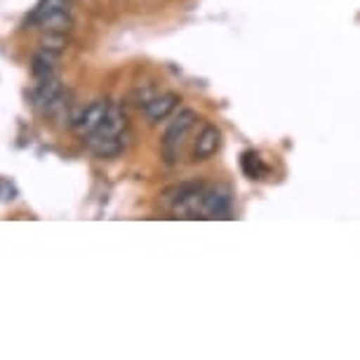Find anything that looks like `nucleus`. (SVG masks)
Instances as JSON below:
<instances>
[{"mask_svg":"<svg viewBox=\"0 0 360 360\" xmlns=\"http://www.w3.org/2000/svg\"><path fill=\"white\" fill-rule=\"evenodd\" d=\"M130 125H127V115L120 111L118 106L111 104V111L104 118L97 130L90 137H85V144L92 148V153H97L99 158H115L120 155L130 144Z\"/></svg>","mask_w":360,"mask_h":360,"instance_id":"f257e3e1","label":"nucleus"},{"mask_svg":"<svg viewBox=\"0 0 360 360\" xmlns=\"http://www.w3.org/2000/svg\"><path fill=\"white\" fill-rule=\"evenodd\" d=\"M198 123V113L193 108H184L179 111V115L169 123L165 137H162V158H165L167 165H174L176 158H179L181 144H184L186 134L193 130V125Z\"/></svg>","mask_w":360,"mask_h":360,"instance_id":"f03ea898","label":"nucleus"},{"mask_svg":"<svg viewBox=\"0 0 360 360\" xmlns=\"http://www.w3.org/2000/svg\"><path fill=\"white\" fill-rule=\"evenodd\" d=\"M231 188L226 184L202 186L198 195V210H195V219H217V217H229L231 212Z\"/></svg>","mask_w":360,"mask_h":360,"instance_id":"7ed1b4c3","label":"nucleus"},{"mask_svg":"<svg viewBox=\"0 0 360 360\" xmlns=\"http://www.w3.org/2000/svg\"><path fill=\"white\" fill-rule=\"evenodd\" d=\"M111 111V101L108 99H94L90 106H85L78 115H73L71 127L76 130L78 137H90L97 127L104 123V118Z\"/></svg>","mask_w":360,"mask_h":360,"instance_id":"20e7f679","label":"nucleus"},{"mask_svg":"<svg viewBox=\"0 0 360 360\" xmlns=\"http://www.w3.org/2000/svg\"><path fill=\"white\" fill-rule=\"evenodd\" d=\"M179 101H181V97H179L176 92L155 94V97H153L151 101H148L146 106H141V108H144V118H146L151 125L160 123V120L169 118V115H172V113L176 111Z\"/></svg>","mask_w":360,"mask_h":360,"instance_id":"39448f33","label":"nucleus"},{"mask_svg":"<svg viewBox=\"0 0 360 360\" xmlns=\"http://www.w3.org/2000/svg\"><path fill=\"white\" fill-rule=\"evenodd\" d=\"M221 146V132L217 125H205L198 134V139H195L193 144V160H207L212 158V155L219 151Z\"/></svg>","mask_w":360,"mask_h":360,"instance_id":"423d86ee","label":"nucleus"},{"mask_svg":"<svg viewBox=\"0 0 360 360\" xmlns=\"http://www.w3.org/2000/svg\"><path fill=\"white\" fill-rule=\"evenodd\" d=\"M57 62H59V54L54 52H47L40 47V52L33 54V62H31V71H33V78L38 80H50V78H57Z\"/></svg>","mask_w":360,"mask_h":360,"instance_id":"0eeeda50","label":"nucleus"},{"mask_svg":"<svg viewBox=\"0 0 360 360\" xmlns=\"http://www.w3.org/2000/svg\"><path fill=\"white\" fill-rule=\"evenodd\" d=\"M36 26H38V29H43V31L69 33L73 29V17H71L69 8H64V10H57V12H52V15H47L45 19H40Z\"/></svg>","mask_w":360,"mask_h":360,"instance_id":"6e6552de","label":"nucleus"},{"mask_svg":"<svg viewBox=\"0 0 360 360\" xmlns=\"http://www.w3.org/2000/svg\"><path fill=\"white\" fill-rule=\"evenodd\" d=\"M200 181H184V184H176V186H169L167 191H162V195L158 198V202L162 207H167V210H172L176 202H179L188 191H193L195 186H198Z\"/></svg>","mask_w":360,"mask_h":360,"instance_id":"1a4fd4ad","label":"nucleus"},{"mask_svg":"<svg viewBox=\"0 0 360 360\" xmlns=\"http://www.w3.org/2000/svg\"><path fill=\"white\" fill-rule=\"evenodd\" d=\"M40 47L47 52L62 54L66 47H69V36H66V33H57V31H45L43 36H40Z\"/></svg>","mask_w":360,"mask_h":360,"instance_id":"9d476101","label":"nucleus"},{"mask_svg":"<svg viewBox=\"0 0 360 360\" xmlns=\"http://www.w3.org/2000/svg\"><path fill=\"white\" fill-rule=\"evenodd\" d=\"M240 167H243V172L250 176V179H259V176L266 172V167H264L259 153H255V151H245V153H243Z\"/></svg>","mask_w":360,"mask_h":360,"instance_id":"9b49d317","label":"nucleus"},{"mask_svg":"<svg viewBox=\"0 0 360 360\" xmlns=\"http://www.w3.org/2000/svg\"><path fill=\"white\" fill-rule=\"evenodd\" d=\"M155 94H158V90H155L153 83H141L130 92V101H132V104H137V106H146L148 101L155 97Z\"/></svg>","mask_w":360,"mask_h":360,"instance_id":"f8f14e48","label":"nucleus"},{"mask_svg":"<svg viewBox=\"0 0 360 360\" xmlns=\"http://www.w3.org/2000/svg\"><path fill=\"white\" fill-rule=\"evenodd\" d=\"M15 198H17L15 184H10L8 179H0V200H15Z\"/></svg>","mask_w":360,"mask_h":360,"instance_id":"ddd939ff","label":"nucleus"}]
</instances>
